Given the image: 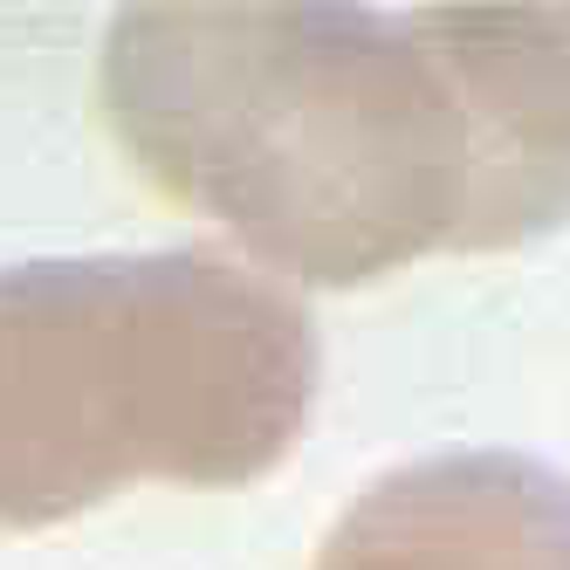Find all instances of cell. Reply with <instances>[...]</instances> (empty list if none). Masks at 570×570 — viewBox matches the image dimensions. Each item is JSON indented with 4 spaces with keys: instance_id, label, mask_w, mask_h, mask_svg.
<instances>
[{
    "instance_id": "1",
    "label": "cell",
    "mask_w": 570,
    "mask_h": 570,
    "mask_svg": "<svg viewBox=\"0 0 570 570\" xmlns=\"http://www.w3.org/2000/svg\"><path fill=\"white\" fill-rule=\"evenodd\" d=\"M97 110L158 193L275 275L357 289L468 220V125L413 21L364 8H131Z\"/></svg>"
},
{
    "instance_id": "2",
    "label": "cell",
    "mask_w": 570,
    "mask_h": 570,
    "mask_svg": "<svg viewBox=\"0 0 570 570\" xmlns=\"http://www.w3.org/2000/svg\"><path fill=\"white\" fill-rule=\"evenodd\" d=\"M316 399L296 289L220 248L0 268V529H49L131 481L240 488Z\"/></svg>"
},
{
    "instance_id": "3",
    "label": "cell",
    "mask_w": 570,
    "mask_h": 570,
    "mask_svg": "<svg viewBox=\"0 0 570 570\" xmlns=\"http://www.w3.org/2000/svg\"><path fill=\"white\" fill-rule=\"evenodd\" d=\"M468 125L454 248H515L570 220V8H420Z\"/></svg>"
},
{
    "instance_id": "4",
    "label": "cell",
    "mask_w": 570,
    "mask_h": 570,
    "mask_svg": "<svg viewBox=\"0 0 570 570\" xmlns=\"http://www.w3.org/2000/svg\"><path fill=\"white\" fill-rule=\"evenodd\" d=\"M316 570H570V474L468 446L379 474Z\"/></svg>"
}]
</instances>
